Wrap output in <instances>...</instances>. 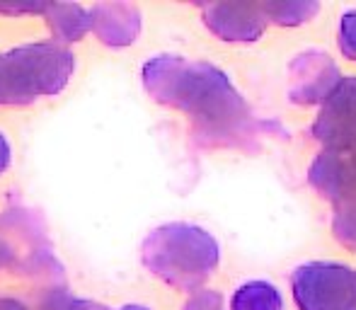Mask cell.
I'll return each instance as SVG.
<instances>
[{
    "mask_svg": "<svg viewBox=\"0 0 356 310\" xmlns=\"http://www.w3.org/2000/svg\"><path fill=\"white\" fill-rule=\"evenodd\" d=\"M141 83L153 102L189 117L202 141L223 146L248 136L252 124L248 99L213 63L179 54H155L143 63Z\"/></svg>",
    "mask_w": 356,
    "mask_h": 310,
    "instance_id": "1",
    "label": "cell"
},
{
    "mask_svg": "<svg viewBox=\"0 0 356 310\" xmlns=\"http://www.w3.org/2000/svg\"><path fill=\"white\" fill-rule=\"evenodd\" d=\"M143 267L177 291L197 293L220 264V245L207 228L172 221L153 228L141 245Z\"/></svg>",
    "mask_w": 356,
    "mask_h": 310,
    "instance_id": "2",
    "label": "cell"
},
{
    "mask_svg": "<svg viewBox=\"0 0 356 310\" xmlns=\"http://www.w3.org/2000/svg\"><path fill=\"white\" fill-rule=\"evenodd\" d=\"M75 73V56L58 42H32L0 54V107L56 97Z\"/></svg>",
    "mask_w": 356,
    "mask_h": 310,
    "instance_id": "3",
    "label": "cell"
},
{
    "mask_svg": "<svg viewBox=\"0 0 356 310\" xmlns=\"http://www.w3.org/2000/svg\"><path fill=\"white\" fill-rule=\"evenodd\" d=\"M308 184L332 209V235L356 250V151H320L310 160Z\"/></svg>",
    "mask_w": 356,
    "mask_h": 310,
    "instance_id": "4",
    "label": "cell"
},
{
    "mask_svg": "<svg viewBox=\"0 0 356 310\" xmlns=\"http://www.w3.org/2000/svg\"><path fill=\"white\" fill-rule=\"evenodd\" d=\"M291 293L298 310H356V269L327 259L298 264Z\"/></svg>",
    "mask_w": 356,
    "mask_h": 310,
    "instance_id": "5",
    "label": "cell"
},
{
    "mask_svg": "<svg viewBox=\"0 0 356 310\" xmlns=\"http://www.w3.org/2000/svg\"><path fill=\"white\" fill-rule=\"evenodd\" d=\"M310 133L320 143V151H356V76H344L320 104Z\"/></svg>",
    "mask_w": 356,
    "mask_h": 310,
    "instance_id": "6",
    "label": "cell"
},
{
    "mask_svg": "<svg viewBox=\"0 0 356 310\" xmlns=\"http://www.w3.org/2000/svg\"><path fill=\"white\" fill-rule=\"evenodd\" d=\"M342 78L330 54L320 49L300 51L289 63V99L298 107L323 104Z\"/></svg>",
    "mask_w": 356,
    "mask_h": 310,
    "instance_id": "7",
    "label": "cell"
},
{
    "mask_svg": "<svg viewBox=\"0 0 356 310\" xmlns=\"http://www.w3.org/2000/svg\"><path fill=\"white\" fill-rule=\"evenodd\" d=\"M202 22L216 39L228 44L259 42L267 32L262 3H209L202 5Z\"/></svg>",
    "mask_w": 356,
    "mask_h": 310,
    "instance_id": "8",
    "label": "cell"
},
{
    "mask_svg": "<svg viewBox=\"0 0 356 310\" xmlns=\"http://www.w3.org/2000/svg\"><path fill=\"white\" fill-rule=\"evenodd\" d=\"M92 32L109 49H127L136 44L143 29V15L134 3L92 5Z\"/></svg>",
    "mask_w": 356,
    "mask_h": 310,
    "instance_id": "9",
    "label": "cell"
},
{
    "mask_svg": "<svg viewBox=\"0 0 356 310\" xmlns=\"http://www.w3.org/2000/svg\"><path fill=\"white\" fill-rule=\"evenodd\" d=\"M42 17L58 44L80 42L92 29V13L78 3H47Z\"/></svg>",
    "mask_w": 356,
    "mask_h": 310,
    "instance_id": "10",
    "label": "cell"
},
{
    "mask_svg": "<svg viewBox=\"0 0 356 310\" xmlns=\"http://www.w3.org/2000/svg\"><path fill=\"white\" fill-rule=\"evenodd\" d=\"M230 310H284V298L274 284L252 279L235 288Z\"/></svg>",
    "mask_w": 356,
    "mask_h": 310,
    "instance_id": "11",
    "label": "cell"
},
{
    "mask_svg": "<svg viewBox=\"0 0 356 310\" xmlns=\"http://www.w3.org/2000/svg\"><path fill=\"white\" fill-rule=\"evenodd\" d=\"M262 13L269 24L277 27H300L315 19L320 13V3L315 0H272L262 3Z\"/></svg>",
    "mask_w": 356,
    "mask_h": 310,
    "instance_id": "12",
    "label": "cell"
},
{
    "mask_svg": "<svg viewBox=\"0 0 356 310\" xmlns=\"http://www.w3.org/2000/svg\"><path fill=\"white\" fill-rule=\"evenodd\" d=\"M337 42H339L342 56L347 58V61L356 63V8H349L347 13L339 17Z\"/></svg>",
    "mask_w": 356,
    "mask_h": 310,
    "instance_id": "13",
    "label": "cell"
},
{
    "mask_svg": "<svg viewBox=\"0 0 356 310\" xmlns=\"http://www.w3.org/2000/svg\"><path fill=\"white\" fill-rule=\"evenodd\" d=\"M182 310H225L223 296H220L218 291H211V288H202V291L192 293V296L187 298Z\"/></svg>",
    "mask_w": 356,
    "mask_h": 310,
    "instance_id": "14",
    "label": "cell"
},
{
    "mask_svg": "<svg viewBox=\"0 0 356 310\" xmlns=\"http://www.w3.org/2000/svg\"><path fill=\"white\" fill-rule=\"evenodd\" d=\"M15 264H17L15 243L5 233H0V272H3V269H13Z\"/></svg>",
    "mask_w": 356,
    "mask_h": 310,
    "instance_id": "15",
    "label": "cell"
},
{
    "mask_svg": "<svg viewBox=\"0 0 356 310\" xmlns=\"http://www.w3.org/2000/svg\"><path fill=\"white\" fill-rule=\"evenodd\" d=\"M68 310H112V308L102 306V303H97V301H88V298H73Z\"/></svg>",
    "mask_w": 356,
    "mask_h": 310,
    "instance_id": "16",
    "label": "cell"
},
{
    "mask_svg": "<svg viewBox=\"0 0 356 310\" xmlns=\"http://www.w3.org/2000/svg\"><path fill=\"white\" fill-rule=\"evenodd\" d=\"M10 160H13V151H10V143L8 138L0 133V174L10 168Z\"/></svg>",
    "mask_w": 356,
    "mask_h": 310,
    "instance_id": "17",
    "label": "cell"
},
{
    "mask_svg": "<svg viewBox=\"0 0 356 310\" xmlns=\"http://www.w3.org/2000/svg\"><path fill=\"white\" fill-rule=\"evenodd\" d=\"M0 310H34V308L15 296H0Z\"/></svg>",
    "mask_w": 356,
    "mask_h": 310,
    "instance_id": "18",
    "label": "cell"
},
{
    "mask_svg": "<svg viewBox=\"0 0 356 310\" xmlns=\"http://www.w3.org/2000/svg\"><path fill=\"white\" fill-rule=\"evenodd\" d=\"M122 310H150L148 306H141V303H129V306H124Z\"/></svg>",
    "mask_w": 356,
    "mask_h": 310,
    "instance_id": "19",
    "label": "cell"
}]
</instances>
